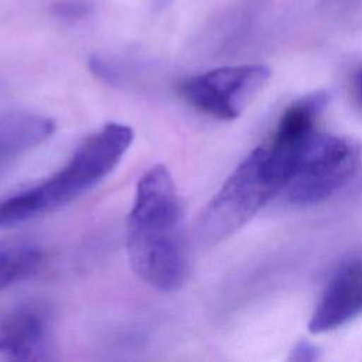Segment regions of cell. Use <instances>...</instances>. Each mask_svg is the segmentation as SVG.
Masks as SVG:
<instances>
[{
  "label": "cell",
  "instance_id": "obj_1",
  "mask_svg": "<svg viewBox=\"0 0 362 362\" xmlns=\"http://www.w3.org/2000/svg\"><path fill=\"white\" fill-rule=\"evenodd\" d=\"M126 249L133 272L148 286L175 291L184 284L188 273L184 202L163 164L151 167L137 182Z\"/></svg>",
  "mask_w": 362,
  "mask_h": 362
},
{
  "label": "cell",
  "instance_id": "obj_2",
  "mask_svg": "<svg viewBox=\"0 0 362 362\" xmlns=\"http://www.w3.org/2000/svg\"><path fill=\"white\" fill-rule=\"evenodd\" d=\"M132 141V127L106 123L79 144L59 171L33 188L1 199L0 228L23 223L75 201L116 168Z\"/></svg>",
  "mask_w": 362,
  "mask_h": 362
},
{
  "label": "cell",
  "instance_id": "obj_3",
  "mask_svg": "<svg viewBox=\"0 0 362 362\" xmlns=\"http://www.w3.org/2000/svg\"><path fill=\"white\" fill-rule=\"evenodd\" d=\"M280 192L281 187L266 171L264 148L259 146L233 170L198 216V242L211 247L228 239Z\"/></svg>",
  "mask_w": 362,
  "mask_h": 362
},
{
  "label": "cell",
  "instance_id": "obj_4",
  "mask_svg": "<svg viewBox=\"0 0 362 362\" xmlns=\"http://www.w3.org/2000/svg\"><path fill=\"white\" fill-rule=\"evenodd\" d=\"M362 146L355 139L314 132L303 146L280 194L296 205L320 202L356 174Z\"/></svg>",
  "mask_w": 362,
  "mask_h": 362
},
{
  "label": "cell",
  "instance_id": "obj_5",
  "mask_svg": "<svg viewBox=\"0 0 362 362\" xmlns=\"http://www.w3.org/2000/svg\"><path fill=\"white\" fill-rule=\"evenodd\" d=\"M269 78L270 69L262 64L222 66L182 79L177 90L194 109L221 120H233Z\"/></svg>",
  "mask_w": 362,
  "mask_h": 362
},
{
  "label": "cell",
  "instance_id": "obj_6",
  "mask_svg": "<svg viewBox=\"0 0 362 362\" xmlns=\"http://www.w3.org/2000/svg\"><path fill=\"white\" fill-rule=\"evenodd\" d=\"M49 315L38 304L14 308L0 324V359L44 361L49 358Z\"/></svg>",
  "mask_w": 362,
  "mask_h": 362
},
{
  "label": "cell",
  "instance_id": "obj_7",
  "mask_svg": "<svg viewBox=\"0 0 362 362\" xmlns=\"http://www.w3.org/2000/svg\"><path fill=\"white\" fill-rule=\"evenodd\" d=\"M362 315V260L344 264L327 284L311 318L308 331L322 334Z\"/></svg>",
  "mask_w": 362,
  "mask_h": 362
},
{
  "label": "cell",
  "instance_id": "obj_8",
  "mask_svg": "<svg viewBox=\"0 0 362 362\" xmlns=\"http://www.w3.org/2000/svg\"><path fill=\"white\" fill-rule=\"evenodd\" d=\"M42 260V253L30 245L0 249V290L33 274Z\"/></svg>",
  "mask_w": 362,
  "mask_h": 362
},
{
  "label": "cell",
  "instance_id": "obj_9",
  "mask_svg": "<svg viewBox=\"0 0 362 362\" xmlns=\"http://www.w3.org/2000/svg\"><path fill=\"white\" fill-rule=\"evenodd\" d=\"M52 10L61 18L76 20V18H83L88 14H90L93 7L90 3L83 1V0H64V1L54 4Z\"/></svg>",
  "mask_w": 362,
  "mask_h": 362
},
{
  "label": "cell",
  "instance_id": "obj_10",
  "mask_svg": "<svg viewBox=\"0 0 362 362\" xmlns=\"http://www.w3.org/2000/svg\"><path fill=\"white\" fill-rule=\"evenodd\" d=\"M320 358V351L315 345H313L311 342L303 339L298 341L291 354H290V359L291 361H298V362H308V361H315Z\"/></svg>",
  "mask_w": 362,
  "mask_h": 362
},
{
  "label": "cell",
  "instance_id": "obj_11",
  "mask_svg": "<svg viewBox=\"0 0 362 362\" xmlns=\"http://www.w3.org/2000/svg\"><path fill=\"white\" fill-rule=\"evenodd\" d=\"M355 93H356L358 102L362 106V69L355 76Z\"/></svg>",
  "mask_w": 362,
  "mask_h": 362
}]
</instances>
